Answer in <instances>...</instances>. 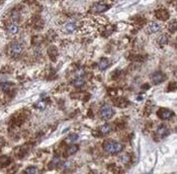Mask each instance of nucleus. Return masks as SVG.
Returning <instances> with one entry per match:
<instances>
[{
  "label": "nucleus",
  "instance_id": "obj_13",
  "mask_svg": "<svg viewBox=\"0 0 177 174\" xmlns=\"http://www.w3.org/2000/svg\"><path fill=\"white\" fill-rule=\"evenodd\" d=\"M98 131L100 132V135H107L111 132V126L109 124H105V125L101 126Z\"/></svg>",
  "mask_w": 177,
  "mask_h": 174
},
{
  "label": "nucleus",
  "instance_id": "obj_25",
  "mask_svg": "<svg viewBox=\"0 0 177 174\" xmlns=\"http://www.w3.org/2000/svg\"><path fill=\"white\" fill-rule=\"evenodd\" d=\"M24 172L26 174H35V173H38V168H35V167H27Z\"/></svg>",
  "mask_w": 177,
  "mask_h": 174
},
{
  "label": "nucleus",
  "instance_id": "obj_4",
  "mask_svg": "<svg viewBox=\"0 0 177 174\" xmlns=\"http://www.w3.org/2000/svg\"><path fill=\"white\" fill-rule=\"evenodd\" d=\"M157 116L161 119V120H170L171 118L174 116L173 111H171L169 109H165V108H161L157 112Z\"/></svg>",
  "mask_w": 177,
  "mask_h": 174
},
{
  "label": "nucleus",
  "instance_id": "obj_1",
  "mask_svg": "<svg viewBox=\"0 0 177 174\" xmlns=\"http://www.w3.org/2000/svg\"><path fill=\"white\" fill-rule=\"evenodd\" d=\"M103 149L104 151L110 154H117L124 150V145L117 141L107 140L103 143Z\"/></svg>",
  "mask_w": 177,
  "mask_h": 174
},
{
  "label": "nucleus",
  "instance_id": "obj_26",
  "mask_svg": "<svg viewBox=\"0 0 177 174\" xmlns=\"http://www.w3.org/2000/svg\"><path fill=\"white\" fill-rule=\"evenodd\" d=\"M35 108H38V109H41V110H44L46 108V106H47V104L45 103V102H38V103H37L35 105Z\"/></svg>",
  "mask_w": 177,
  "mask_h": 174
},
{
  "label": "nucleus",
  "instance_id": "obj_19",
  "mask_svg": "<svg viewBox=\"0 0 177 174\" xmlns=\"http://www.w3.org/2000/svg\"><path fill=\"white\" fill-rule=\"evenodd\" d=\"M168 41H169V38H168V36H166V35H162V36L159 38L158 42H159L160 45L163 46V45H165L166 43H168Z\"/></svg>",
  "mask_w": 177,
  "mask_h": 174
},
{
  "label": "nucleus",
  "instance_id": "obj_18",
  "mask_svg": "<svg viewBox=\"0 0 177 174\" xmlns=\"http://www.w3.org/2000/svg\"><path fill=\"white\" fill-rule=\"evenodd\" d=\"M176 20H172L171 22L168 24V30L171 33H175L176 32Z\"/></svg>",
  "mask_w": 177,
  "mask_h": 174
},
{
  "label": "nucleus",
  "instance_id": "obj_2",
  "mask_svg": "<svg viewBox=\"0 0 177 174\" xmlns=\"http://www.w3.org/2000/svg\"><path fill=\"white\" fill-rule=\"evenodd\" d=\"M23 51V45L19 41H12L8 46V54L11 57H18Z\"/></svg>",
  "mask_w": 177,
  "mask_h": 174
},
{
  "label": "nucleus",
  "instance_id": "obj_21",
  "mask_svg": "<svg viewBox=\"0 0 177 174\" xmlns=\"http://www.w3.org/2000/svg\"><path fill=\"white\" fill-rule=\"evenodd\" d=\"M78 138H79V136H78V134H71V135H69L68 136V138H67V141L68 142H71V143H73V142H75V141H77L78 140Z\"/></svg>",
  "mask_w": 177,
  "mask_h": 174
},
{
  "label": "nucleus",
  "instance_id": "obj_15",
  "mask_svg": "<svg viewBox=\"0 0 177 174\" xmlns=\"http://www.w3.org/2000/svg\"><path fill=\"white\" fill-rule=\"evenodd\" d=\"M77 28V24L75 22H69L65 25V29L67 32H73Z\"/></svg>",
  "mask_w": 177,
  "mask_h": 174
},
{
  "label": "nucleus",
  "instance_id": "obj_16",
  "mask_svg": "<svg viewBox=\"0 0 177 174\" xmlns=\"http://www.w3.org/2000/svg\"><path fill=\"white\" fill-rule=\"evenodd\" d=\"M10 163V158L7 156H0V167H5Z\"/></svg>",
  "mask_w": 177,
  "mask_h": 174
},
{
  "label": "nucleus",
  "instance_id": "obj_9",
  "mask_svg": "<svg viewBox=\"0 0 177 174\" xmlns=\"http://www.w3.org/2000/svg\"><path fill=\"white\" fill-rule=\"evenodd\" d=\"M160 28H161V25H160L159 23H157V22H151L148 25V27H147V31H148L149 34L155 33V32L159 31Z\"/></svg>",
  "mask_w": 177,
  "mask_h": 174
},
{
  "label": "nucleus",
  "instance_id": "obj_6",
  "mask_svg": "<svg viewBox=\"0 0 177 174\" xmlns=\"http://www.w3.org/2000/svg\"><path fill=\"white\" fill-rule=\"evenodd\" d=\"M108 8H109L108 4L104 3V2H98V3H96V4L93 5L92 12H94V13H102V12L106 11Z\"/></svg>",
  "mask_w": 177,
  "mask_h": 174
},
{
  "label": "nucleus",
  "instance_id": "obj_22",
  "mask_svg": "<svg viewBox=\"0 0 177 174\" xmlns=\"http://www.w3.org/2000/svg\"><path fill=\"white\" fill-rule=\"evenodd\" d=\"M48 54H50V57H51L52 59H54V57L57 56L58 51H57L56 48H54V46H52V48H50V49L48 51Z\"/></svg>",
  "mask_w": 177,
  "mask_h": 174
},
{
  "label": "nucleus",
  "instance_id": "obj_23",
  "mask_svg": "<svg viewBox=\"0 0 177 174\" xmlns=\"http://www.w3.org/2000/svg\"><path fill=\"white\" fill-rule=\"evenodd\" d=\"M11 86H12V84H10V83H1V84H0V88H1L4 92H6V91L10 89Z\"/></svg>",
  "mask_w": 177,
  "mask_h": 174
},
{
  "label": "nucleus",
  "instance_id": "obj_17",
  "mask_svg": "<svg viewBox=\"0 0 177 174\" xmlns=\"http://www.w3.org/2000/svg\"><path fill=\"white\" fill-rule=\"evenodd\" d=\"M84 84H85V81H84V79L81 78V77H78V78L75 79V81L73 82V85L75 88H81Z\"/></svg>",
  "mask_w": 177,
  "mask_h": 174
},
{
  "label": "nucleus",
  "instance_id": "obj_12",
  "mask_svg": "<svg viewBox=\"0 0 177 174\" xmlns=\"http://www.w3.org/2000/svg\"><path fill=\"white\" fill-rule=\"evenodd\" d=\"M113 103H114L115 106H117V107H127L129 105V102L126 100L124 98H117L115 100H113Z\"/></svg>",
  "mask_w": 177,
  "mask_h": 174
},
{
  "label": "nucleus",
  "instance_id": "obj_3",
  "mask_svg": "<svg viewBox=\"0 0 177 174\" xmlns=\"http://www.w3.org/2000/svg\"><path fill=\"white\" fill-rule=\"evenodd\" d=\"M113 109L111 107L109 106V105H103L101 108H100V111H99V116H100V118L102 120L104 121H107L109 120L110 118L113 116Z\"/></svg>",
  "mask_w": 177,
  "mask_h": 174
},
{
  "label": "nucleus",
  "instance_id": "obj_8",
  "mask_svg": "<svg viewBox=\"0 0 177 174\" xmlns=\"http://www.w3.org/2000/svg\"><path fill=\"white\" fill-rule=\"evenodd\" d=\"M155 15H156L157 18L162 21H165L169 18V12H168L166 9H158L156 12H155Z\"/></svg>",
  "mask_w": 177,
  "mask_h": 174
},
{
  "label": "nucleus",
  "instance_id": "obj_7",
  "mask_svg": "<svg viewBox=\"0 0 177 174\" xmlns=\"http://www.w3.org/2000/svg\"><path fill=\"white\" fill-rule=\"evenodd\" d=\"M156 134L158 135L160 138H164V137H167L168 135L170 134V130L168 129L166 126L162 125V126H159L158 128H157Z\"/></svg>",
  "mask_w": 177,
  "mask_h": 174
},
{
  "label": "nucleus",
  "instance_id": "obj_11",
  "mask_svg": "<svg viewBox=\"0 0 177 174\" xmlns=\"http://www.w3.org/2000/svg\"><path fill=\"white\" fill-rule=\"evenodd\" d=\"M109 67V60L105 59V57H102L98 62V68L100 71H105L107 68Z\"/></svg>",
  "mask_w": 177,
  "mask_h": 174
},
{
  "label": "nucleus",
  "instance_id": "obj_24",
  "mask_svg": "<svg viewBox=\"0 0 177 174\" xmlns=\"http://www.w3.org/2000/svg\"><path fill=\"white\" fill-rule=\"evenodd\" d=\"M60 163H61V161H60V158L59 157H57V158H54L53 160H52V162H51V168H56V167H58L60 165Z\"/></svg>",
  "mask_w": 177,
  "mask_h": 174
},
{
  "label": "nucleus",
  "instance_id": "obj_10",
  "mask_svg": "<svg viewBox=\"0 0 177 174\" xmlns=\"http://www.w3.org/2000/svg\"><path fill=\"white\" fill-rule=\"evenodd\" d=\"M18 29H19V27H18L17 23L16 22H12V23L8 24V26H7V31L9 32V34H11V35H14V34L17 33Z\"/></svg>",
  "mask_w": 177,
  "mask_h": 174
},
{
  "label": "nucleus",
  "instance_id": "obj_20",
  "mask_svg": "<svg viewBox=\"0 0 177 174\" xmlns=\"http://www.w3.org/2000/svg\"><path fill=\"white\" fill-rule=\"evenodd\" d=\"M19 17H20V14H19V12L17 10H13L11 12V18L13 20V22H16V21H18Z\"/></svg>",
  "mask_w": 177,
  "mask_h": 174
},
{
  "label": "nucleus",
  "instance_id": "obj_5",
  "mask_svg": "<svg viewBox=\"0 0 177 174\" xmlns=\"http://www.w3.org/2000/svg\"><path fill=\"white\" fill-rule=\"evenodd\" d=\"M151 80L152 82H153L154 85H159L163 83L166 80V76L164 73H162V71H156V73L152 74L151 76Z\"/></svg>",
  "mask_w": 177,
  "mask_h": 174
},
{
  "label": "nucleus",
  "instance_id": "obj_27",
  "mask_svg": "<svg viewBox=\"0 0 177 174\" xmlns=\"http://www.w3.org/2000/svg\"><path fill=\"white\" fill-rule=\"evenodd\" d=\"M121 161L123 162L124 164H128V163L130 162V156L129 155H124L121 158Z\"/></svg>",
  "mask_w": 177,
  "mask_h": 174
},
{
  "label": "nucleus",
  "instance_id": "obj_28",
  "mask_svg": "<svg viewBox=\"0 0 177 174\" xmlns=\"http://www.w3.org/2000/svg\"><path fill=\"white\" fill-rule=\"evenodd\" d=\"M168 89H169V91H175L176 90V83L175 82L171 83V84L169 85V87H168Z\"/></svg>",
  "mask_w": 177,
  "mask_h": 174
},
{
  "label": "nucleus",
  "instance_id": "obj_14",
  "mask_svg": "<svg viewBox=\"0 0 177 174\" xmlns=\"http://www.w3.org/2000/svg\"><path fill=\"white\" fill-rule=\"evenodd\" d=\"M78 150H79L78 145H73V144H72L71 146H69V147L67 148L66 153H67V155H72V154H75Z\"/></svg>",
  "mask_w": 177,
  "mask_h": 174
}]
</instances>
